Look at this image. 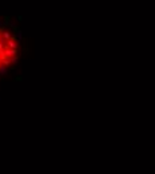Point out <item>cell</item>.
<instances>
[{"label": "cell", "mask_w": 155, "mask_h": 174, "mask_svg": "<svg viewBox=\"0 0 155 174\" xmlns=\"http://www.w3.org/2000/svg\"><path fill=\"white\" fill-rule=\"evenodd\" d=\"M20 43L11 28L0 25V73L18 62Z\"/></svg>", "instance_id": "1"}]
</instances>
